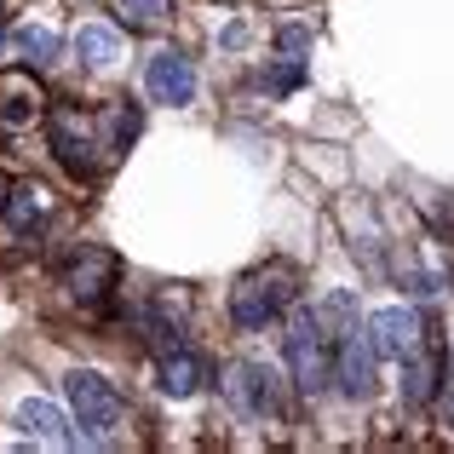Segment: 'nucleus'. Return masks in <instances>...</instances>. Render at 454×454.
<instances>
[{
	"instance_id": "f257e3e1",
	"label": "nucleus",
	"mask_w": 454,
	"mask_h": 454,
	"mask_svg": "<svg viewBox=\"0 0 454 454\" xmlns=\"http://www.w3.org/2000/svg\"><path fill=\"white\" fill-rule=\"evenodd\" d=\"M64 397H69V420L81 426V437L104 443V437L121 432V391L98 374V368H69L64 374Z\"/></svg>"
},
{
	"instance_id": "f03ea898",
	"label": "nucleus",
	"mask_w": 454,
	"mask_h": 454,
	"mask_svg": "<svg viewBox=\"0 0 454 454\" xmlns=\"http://www.w3.org/2000/svg\"><path fill=\"white\" fill-rule=\"evenodd\" d=\"M288 368H294V386L305 397H317L322 386L333 380V345H328V322L317 310H300L288 322Z\"/></svg>"
},
{
	"instance_id": "7ed1b4c3",
	"label": "nucleus",
	"mask_w": 454,
	"mask_h": 454,
	"mask_svg": "<svg viewBox=\"0 0 454 454\" xmlns=\"http://www.w3.org/2000/svg\"><path fill=\"white\" fill-rule=\"evenodd\" d=\"M46 145H52V155L69 173H92V167H98V150H104L92 115H81L75 104H52V115H46Z\"/></svg>"
},
{
	"instance_id": "20e7f679",
	"label": "nucleus",
	"mask_w": 454,
	"mask_h": 454,
	"mask_svg": "<svg viewBox=\"0 0 454 454\" xmlns=\"http://www.w3.org/2000/svg\"><path fill=\"white\" fill-rule=\"evenodd\" d=\"M224 397L242 414H254V420H277L282 414V374L270 363H236L231 380H224Z\"/></svg>"
},
{
	"instance_id": "39448f33",
	"label": "nucleus",
	"mask_w": 454,
	"mask_h": 454,
	"mask_svg": "<svg viewBox=\"0 0 454 454\" xmlns=\"http://www.w3.org/2000/svg\"><path fill=\"white\" fill-rule=\"evenodd\" d=\"M374 340H368V328L356 333V328H345L340 333V345H333V386L345 391L351 403H368L374 397Z\"/></svg>"
},
{
	"instance_id": "423d86ee",
	"label": "nucleus",
	"mask_w": 454,
	"mask_h": 454,
	"mask_svg": "<svg viewBox=\"0 0 454 454\" xmlns=\"http://www.w3.org/2000/svg\"><path fill=\"white\" fill-rule=\"evenodd\" d=\"M145 92L155 104H190L196 98V64L178 46H155L145 64Z\"/></svg>"
},
{
	"instance_id": "0eeeda50",
	"label": "nucleus",
	"mask_w": 454,
	"mask_h": 454,
	"mask_svg": "<svg viewBox=\"0 0 454 454\" xmlns=\"http://www.w3.org/2000/svg\"><path fill=\"white\" fill-rule=\"evenodd\" d=\"M282 300H288V288H277L270 277H242L231 288V322L242 333H259L282 317Z\"/></svg>"
},
{
	"instance_id": "6e6552de",
	"label": "nucleus",
	"mask_w": 454,
	"mask_h": 454,
	"mask_svg": "<svg viewBox=\"0 0 454 454\" xmlns=\"http://www.w3.org/2000/svg\"><path fill=\"white\" fill-rule=\"evenodd\" d=\"M64 288L75 294L81 305H98L104 294L115 288V254H104V247H81V254L69 259V270H64Z\"/></svg>"
},
{
	"instance_id": "1a4fd4ad",
	"label": "nucleus",
	"mask_w": 454,
	"mask_h": 454,
	"mask_svg": "<svg viewBox=\"0 0 454 454\" xmlns=\"http://www.w3.org/2000/svg\"><path fill=\"white\" fill-rule=\"evenodd\" d=\"M368 340H374L380 356H397V363H403V356L420 345V317H414L409 305H386V310L368 317Z\"/></svg>"
},
{
	"instance_id": "9d476101",
	"label": "nucleus",
	"mask_w": 454,
	"mask_h": 454,
	"mask_svg": "<svg viewBox=\"0 0 454 454\" xmlns=\"http://www.w3.org/2000/svg\"><path fill=\"white\" fill-rule=\"evenodd\" d=\"M0 219H6L18 236H35L46 219H52V190H46L41 178H23V184H12L6 213H0Z\"/></svg>"
},
{
	"instance_id": "9b49d317",
	"label": "nucleus",
	"mask_w": 454,
	"mask_h": 454,
	"mask_svg": "<svg viewBox=\"0 0 454 454\" xmlns=\"http://www.w3.org/2000/svg\"><path fill=\"white\" fill-rule=\"evenodd\" d=\"M69 46H75V58L87 69H110L115 58H121V29H110V23H81Z\"/></svg>"
},
{
	"instance_id": "f8f14e48",
	"label": "nucleus",
	"mask_w": 454,
	"mask_h": 454,
	"mask_svg": "<svg viewBox=\"0 0 454 454\" xmlns=\"http://www.w3.org/2000/svg\"><path fill=\"white\" fill-rule=\"evenodd\" d=\"M18 426L29 437H41V443H52V449H69V443H75V437H69V420L52 409V403H23V409H18Z\"/></svg>"
},
{
	"instance_id": "ddd939ff",
	"label": "nucleus",
	"mask_w": 454,
	"mask_h": 454,
	"mask_svg": "<svg viewBox=\"0 0 454 454\" xmlns=\"http://www.w3.org/2000/svg\"><path fill=\"white\" fill-rule=\"evenodd\" d=\"M12 46H18L23 69H52L58 64V35L46 29V23H18V29H12Z\"/></svg>"
},
{
	"instance_id": "4468645a",
	"label": "nucleus",
	"mask_w": 454,
	"mask_h": 454,
	"mask_svg": "<svg viewBox=\"0 0 454 454\" xmlns=\"http://www.w3.org/2000/svg\"><path fill=\"white\" fill-rule=\"evenodd\" d=\"M432 397H437V356H426V351H409V356H403V403L426 409Z\"/></svg>"
},
{
	"instance_id": "2eb2a0df",
	"label": "nucleus",
	"mask_w": 454,
	"mask_h": 454,
	"mask_svg": "<svg viewBox=\"0 0 454 454\" xmlns=\"http://www.w3.org/2000/svg\"><path fill=\"white\" fill-rule=\"evenodd\" d=\"M201 380H207V374H201V363L184 351V345L161 356V391H167V397H196Z\"/></svg>"
},
{
	"instance_id": "dca6fc26",
	"label": "nucleus",
	"mask_w": 454,
	"mask_h": 454,
	"mask_svg": "<svg viewBox=\"0 0 454 454\" xmlns=\"http://www.w3.org/2000/svg\"><path fill=\"white\" fill-rule=\"evenodd\" d=\"M35 110H41V92H35L29 75H6L0 81V121L6 127H23Z\"/></svg>"
},
{
	"instance_id": "f3484780",
	"label": "nucleus",
	"mask_w": 454,
	"mask_h": 454,
	"mask_svg": "<svg viewBox=\"0 0 454 454\" xmlns=\"http://www.w3.org/2000/svg\"><path fill=\"white\" fill-rule=\"evenodd\" d=\"M104 127H110V150H127L138 138V110L115 104V110H104Z\"/></svg>"
},
{
	"instance_id": "a211bd4d",
	"label": "nucleus",
	"mask_w": 454,
	"mask_h": 454,
	"mask_svg": "<svg viewBox=\"0 0 454 454\" xmlns=\"http://www.w3.org/2000/svg\"><path fill=\"white\" fill-rule=\"evenodd\" d=\"M121 18L127 29H155L167 18V0H121Z\"/></svg>"
},
{
	"instance_id": "6ab92c4d",
	"label": "nucleus",
	"mask_w": 454,
	"mask_h": 454,
	"mask_svg": "<svg viewBox=\"0 0 454 454\" xmlns=\"http://www.w3.org/2000/svg\"><path fill=\"white\" fill-rule=\"evenodd\" d=\"M277 46H282V52H288V58H300L305 46H310V29H305V23H288V29L277 35Z\"/></svg>"
},
{
	"instance_id": "aec40b11",
	"label": "nucleus",
	"mask_w": 454,
	"mask_h": 454,
	"mask_svg": "<svg viewBox=\"0 0 454 454\" xmlns=\"http://www.w3.org/2000/svg\"><path fill=\"white\" fill-rule=\"evenodd\" d=\"M270 87H277V92H294V87H300V58H288V64L270 75Z\"/></svg>"
},
{
	"instance_id": "412c9836",
	"label": "nucleus",
	"mask_w": 454,
	"mask_h": 454,
	"mask_svg": "<svg viewBox=\"0 0 454 454\" xmlns=\"http://www.w3.org/2000/svg\"><path fill=\"white\" fill-rule=\"evenodd\" d=\"M6 196H12V184H6V178H0V213H6Z\"/></svg>"
},
{
	"instance_id": "4be33fe9",
	"label": "nucleus",
	"mask_w": 454,
	"mask_h": 454,
	"mask_svg": "<svg viewBox=\"0 0 454 454\" xmlns=\"http://www.w3.org/2000/svg\"><path fill=\"white\" fill-rule=\"evenodd\" d=\"M449 374H454V345H449Z\"/></svg>"
},
{
	"instance_id": "5701e85b",
	"label": "nucleus",
	"mask_w": 454,
	"mask_h": 454,
	"mask_svg": "<svg viewBox=\"0 0 454 454\" xmlns=\"http://www.w3.org/2000/svg\"><path fill=\"white\" fill-rule=\"evenodd\" d=\"M0 52H6V29H0Z\"/></svg>"
}]
</instances>
